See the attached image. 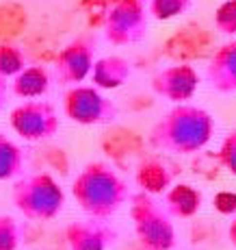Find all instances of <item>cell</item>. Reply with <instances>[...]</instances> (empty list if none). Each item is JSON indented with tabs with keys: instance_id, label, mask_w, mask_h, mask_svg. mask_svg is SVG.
I'll use <instances>...</instances> for the list:
<instances>
[{
	"instance_id": "obj_16",
	"label": "cell",
	"mask_w": 236,
	"mask_h": 250,
	"mask_svg": "<svg viewBox=\"0 0 236 250\" xmlns=\"http://www.w3.org/2000/svg\"><path fill=\"white\" fill-rule=\"evenodd\" d=\"M24 167L22 150L4 133H0V181L13 179Z\"/></svg>"
},
{
	"instance_id": "obj_14",
	"label": "cell",
	"mask_w": 236,
	"mask_h": 250,
	"mask_svg": "<svg viewBox=\"0 0 236 250\" xmlns=\"http://www.w3.org/2000/svg\"><path fill=\"white\" fill-rule=\"evenodd\" d=\"M130 76V63L122 57H104L95 61L91 68V81L93 87L100 89H117L126 83Z\"/></svg>"
},
{
	"instance_id": "obj_11",
	"label": "cell",
	"mask_w": 236,
	"mask_h": 250,
	"mask_svg": "<svg viewBox=\"0 0 236 250\" xmlns=\"http://www.w3.org/2000/svg\"><path fill=\"white\" fill-rule=\"evenodd\" d=\"M206 76L217 91L236 94V40L215 52Z\"/></svg>"
},
{
	"instance_id": "obj_23",
	"label": "cell",
	"mask_w": 236,
	"mask_h": 250,
	"mask_svg": "<svg viewBox=\"0 0 236 250\" xmlns=\"http://www.w3.org/2000/svg\"><path fill=\"white\" fill-rule=\"evenodd\" d=\"M228 237H230V242H232V246L236 248V220L232 224H230V229H228Z\"/></svg>"
},
{
	"instance_id": "obj_21",
	"label": "cell",
	"mask_w": 236,
	"mask_h": 250,
	"mask_svg": "<svg viewBox=\"0 0 236 250\" xmlns=\"http://www.w3.org/2000/svg\"><path fill=\"white\" fill-rule=\"evenodd\" d=\"M217 161L221 163L223 170H228L232 176H236V128L225 135L219 152H217Z\"/></svg>"
},
{
	"instance_id": "obj_22",
	"label": "cell",
	"mask_w": 236,
	"mask_h": 250,
	"mask_svg": "<svg viewBox=\"0 0 236 250\" xmlns=\"http://www.w3.org/2000/svg\"><path fill=\"white\" fill-rule=\"evenodd\" d=\"M213 207L221 215L236 213V194L234 191H219V194L213 198Z\"/></svg>"
},
{
	"instance_id": "obj_20",
	"label": "cell",
	"mask_w": 236,
	"mask_h": 250,
	"mask_svg": "<svg viewBox=\"0 0 236 250\" xmlns=\"http://www.w3.org/2000/svg\"><path fill=\"white\" fill-rule=\"evenodd\" d=\"M215 24L223 35H236V0H228L217 9Z\"/></svg>"
},
{
	"instance_id": "obj_6",
	"label": "cell",
	"mask_w": 236,
	"mask_h": 250,
	"mask_svg": "<svg viewBox=\"0 0 236 250\" xmlns=\"http://www.w3.org/2000/svg\"><path fill=\"white\" fill-rule=\"evenodd\" d=\"M104 33L115 46H126L143 40L147 33V16L141 0H113L107 13Z\"/></svg>"
},
{
	"instance_id": "obj_5",
	"label": "cell",
	"mask_w": 236,
	"mask_h": 250,
	"mask_svg": "<svg viewBox=\"0 0 236 250\" xmlns=\"http://www.w3.org/2000/svg\"><path fill=\"white\" fill-rule=\"evenodd\" d=\"M65 115L76 124L93 126L115 122L119 109L113 100H109L91 85H76L65 94Z\"/></svg>"
},
{
	"instance_id": "obj_24",
	"label": "cell",
	"mask_w": 236,
	"mask_h": 250,
	"mask_svg": "<svg viewBox=\"0 0 236 250\" xmlns=\"http://www.w3.org/2000/svg\"><path fill=\"white\" fill-rule=\"evenodd\" d=\"M2 100H4V83H2V76H0V107H2Z\"/></svg>"
},
{
	"instance_id": "obj_4",
	"label": "cell",
	"mask_w": 236,
	"mask_h": 250,
	"mask_svg": "<svg viewBox=\"0 0 236 250\" xmlns=\"http://www.w3.org/2000/svg\"><path fill=\"white\" fill-rule=\"evenodd\" d=\"M130 218L143 250H171L176 246L171 215L152 198V194L139 191L130 196Z\"/></svg>"
},
{
	"instance_id": "obj_8",
	"label": "cell",
	"mask_w": 236,
	"mask_h": 250,
	"mask_svg": "<svg viewBox=\"0 0 236 250\" xmlns=\"http://www.w3.org/2000/svg\"><path fill=\"white\" fill-rule=\"evenodd\" d=\"M95 57V37L80 35L78 40L70 42L61 50L56 59V79L65 85L83 83L87 76L91 74Z\"/></svg>"
},
{
	"instance_id": "obj_10",
	"label": "cell",
	"mask_w": 236,
	"mask_h": 250,
	"mask_svg": "<svg viewBox=\"0 0 236 250\" xmlns=\"http://www.w3.org/2000/svg\"><path fill=\"white\" fill-rule=\"evenodd\" d=\"M70 250H109L117 242V230L104 224V220H83L72 222L65 230Z\"/></svg>"
},
{
	"instance_id": "obj_15",
	"label": "cell",
	"mask_w": 236,
	"mask_h": 250,
	"mask_svg": "<svg viewBox=\"0 0 236 250\" xmlns=\"http://www.w3.org/2000/svg\"><path fill=\"white\" fill-rule=\"evenodd\" d=\"M50 87V76L48 70L41 65H31L18 72L16 81H13V91L20 98H39Z\"/></svg>"
},
{
	"instance_id": "obj_7",
	"label": "cell",
	"mask_w": 236,
	"mask_h": 250,
	"mask_svg": "<svg viewBox=\"0 0 236 250\" xmlns=\"http://www.w3.org/2000/svg\"><path fill=\"white\" fill-rule=\"evenodd\" d=\"M11 122L13 131L26 142H39V139H48L56 135L61 128L59 115H56L54 107L43 100H28V103L20 104L11 111Z\"/></svg>"
},
{
	"instance_id": "obj_13",
	"label": "cell",
	"mask_w": 236,
	"mask_h": 250,
	"mask_svg": "<svg viewBox=\"0 0 236 250\" xmlns=\"http://www.w3.org/2000/svg\"><path fill=\"white\" fill-rule=\"evenodd\" d=\"M204 196L189 183H178L165 191V209L171 218H193L201 209Z\"/></svg>"
},
{
	"instance_id": "obj_18",
	"label": "cell",
	"mask_w": 236,
	"mask_h": 250,
	"mask_svg": "<svg viewBox=\"0 0 236 250\" xmlns=\"http://www.w3.org/2000/svg\"><path fill=\"white\" fill-rule=\"evenodd\" d=\"M191 7V0H152L150 13L156 20H171Z\"/></svg>"
},
{
	"instance_id": "obj_17",
	"label": "cell",
	"mask_w": 236,
	"mask_h": 250,
	"mask_svg": "<svg viewBox=\"0 0 236 250\" xmlns=\"http://www.w3.org/2000/svg\"><path fill=\"white\" fill-rule=\"evenodd\" d=\"M24 55L18 46L13 44H0V76H13L24 70Z\"/></svg>"
},
{
	"instance_id": "obj_1",
	"label": "cell",
	"mask_w": 236,
	"mask_h": 250,
	"mask_svg": "<svg viewBox=\"0 0 236 250\" xmlns=\"http://www.w3.org/2000/svg\"><path fill=\"white\" fill-rule=\"evenodd\" d=\"M215 135V120L208 111L180 103L152 126L150 144L173 155L200 152Z\"/></svg>"
},
{
	"instance_id": "obj_3",
	"label": "cell",
	"mask_w": 236,
	"mask_h": 250,
	"mask_svg": "<svg viewBox=\"0 0 236 250\" xmlns=\"http://www.w3.org/2000/svg\"><path fill=\"white\" fill-rule=\"evenodd\" d=\"M13 205L26 220H52L63 211L65 194L46 172L28 174L13 185Z\"/></svg>"
},
{
	"instance_id": "obj_2",
	"label": "cell",
	"mask_w": 236,
	"mask_h": 250,
	"mask_svg": "<svg viewBox=\"0 0 236 250\" xmlns=\"http://www.w3.org/2000/svg\"><path fill=\"white\" fill-rule=\"evenodd\" d=\"M72 194L89 218L109 220L128 200V185L109 163L93 161L87 163L76 176Z\"/></svg>"
},
{
	"instance_id": "obj_19",
	"label": "cell",
	"mask_w": 236,
	"mask_h": 250,
	"mask_svg": "<svg viewBox=\"0 0 236 250\" xmlns=\"http://www.w3.org/2000/svg\"><path fill=\"white\" fill-rule=\"evenodd\" d=\"M20 246V224L11 215H0V250H18Z\"/></svg>"
},
{
	"instance_id": "obj_12",
	"label": "cell",
	"mask_w": 236,
	"mask_h": 250,
	"mask_svg": "<svg viewBox=\"0 0 236 250\" xmlns=\"http://www.w3.org/2000/svg\"><path fill=\"white\" fill-rule=\"evenodd\" d=\"M176 179V167L163 157H147L137 167V185L145 194H163Z\"/></svg>"
},
{
	"instance_id": "obj_9",
	"label": "cell",
	"mask_w": 236,
	"mask_h": 250,
	"mask_svg": "<svg viewBox=\"0 0 236 250\" xmlns=\"http://www.w3.org/2000/svg\"><path fill=\"white\" fill-rule=\"evenodd\" d=\"M200 85V76L197 72L186 63L169 65V68L161 70L152 79V89L158 96L171 100V103H184L191 100Z\"/></svg>"
}]
</instances>
